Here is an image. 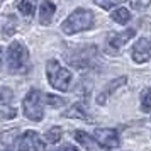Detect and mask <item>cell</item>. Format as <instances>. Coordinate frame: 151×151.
<instances>
[{
    "label": "cell",
    "instance_id": "cell-1",
    "mask_svg": "<svg viewBox=\"0 0 151 151\" xmlns=\"http://www.w3.org/2000/svg\"><path fill=\"white\" fill-rule=\"evenodd\" d=\"M7 63L10 73H27L31 70V58H29V49L22 42L15 41L9 46L7 51Z\"/></svg>",
    "mask_w": 151,
    "mask_h": 151
},
{
    "label": "cell",
    "instance_id": "cell-2",
    "mask_svg": "<svg viewBox=\"0 0 151 151\" xmlns=\"http://www.w3.org/2000/svg\"><path fill=\"white\" fill-rule=\"evenodd\" d=\"M92 26H93V14L87 9H76L65 19V22L61 24V31L65 34L71 36L76 32H82V31H87Z\"/></svg>",
    "mask_w": 151,
    "mask_h": 151
},
{
    "label": "cell",
    "instance_id": "cell-3",
    "mask_svg": "<svg viewBox=\"0 0 151 151\" xmlns=\"http://www.w3.org/2000/svg\"><path fill=\"white\" fill-rule=\"evenodd\" d=\"M46 73H48V80L51 83V87H55L56 90L66 92L70 90V83H71V73L70 70L63 68L56 60H49L46 65Z\"/></svg>",
    "mask_w": 151,
    "mask_h": 151
},
{
    "label": "cell",
    "instance_id": "cell-4",
    "mask_svg": "<svg viewBox=\"0 0 151 151\" xmlns=\"http://www.w3.org/2000/svg\"><path fill=\"white\" fill-rule=\"evenodd\" d=\"M22 107H24V116L34 121V122H39L42 117H44V110H42V93L39 90H31L27 95L24 97V102H22Z\"/></svg>",
    "mask_w": 151,
    "mask_h": 151
},
{
    "label": "cell",
    "instance_id": "cell-5",
    "mask_svg": "<svg viewBox=\"0 0 151 151\" xmlns=\"http://www.w3.org/2000/svg\"><path fill=\"white\" fill-rule=\"evenodd\" d=\"M66 61L73 66V68L83 70V68H90L93 66L97 61V48L95 46H87V48H80L70 53Z\"/></svg>",
    "mask_w": 151,
    "mask_h": 151
},
{
    "label": "cell",
    "instance_id": "cell-6",
    "mask_svg": "<svg viewBox=\"0 0 151 151\" xmlns=\"http://www.w3.org/2000/svg\"><path fill=\"white\" fill-rule=\"evenodd\" d=\"M95 139L105 150H114L119 146V134H117L116 129H110V127L95 129Z\"/></svg>",
    "mask_w": 151,
    "mask_h": 151
},
{
    "label": "cell",
    "instance_id": "cell-7",
    "mask_svg": "<svg viewBox=\"0 0 151 151\" xmlns=\"http://www.w3.org/2000/svg\"><path fill=\"white\" fill-rule=\"evenodd\" d=\"M42 137L36 131H27L24 132L19 141V151H42Z\"/></svg>",
    "mask_w": 151,
    "mask_h": 151
},
{
    "label": "cell",
    "instance_id": "cell-8",
    "mask_svg": "<svg viewBox=\"0 0 151 151\" xmlns=\"http://www.w3.org/2000/svg\"><path fill=\"white\" fill-rule=\"evenodd\" d=\"M150 56H151V42L146 37L137 39V42L132 48V61L137 63V65H143L150 60Z\"/></svg>",
    "mask_w": 151,
    "mask_h": 151
},
{
    "label": "cell",
    "instance_id": "cell-9",
    "mask_svg": "<svg viewBox=\"0 0 151 151\" xmlns=\"http://www.w3.org/2000/svg\"><path fill=\"white\" fill-rule=\"evenodd\" d=\"M126 83H127V76H119L116 80H112L110 83H107V87H105V88L99 93V97H97V104H99V105H104V104L107 102V99H109L117 88H121L122 85H126Z\"/></svg>",
    "mask_w": 151,
    "mask_h": 151
},
{
    "label": "cell",
    "instance_id": "cell-10",
    "mask_svg": "<svg viewBox=\"0 0 151 151\" xmlns=\"http://www.w3.org/2000/svg\"><path fill=\"white\" fill-rule=\"evenodd\" d=\"M134 34H136V31H134V29H127V31H124V32L114 34L109 39V51L116 53L117 49H121L126 42L129 41V39H132V37H134Z\"/></svg>",
    "mask_w": 151,
    "mask_h": 151
},
{
    "label": "cell",
    "instance_id": "cell-11",
    "mask_svg": "<svg viewBox=\"0 0 151 151\" xmlns=\"http://www.w3.org/2000/svg\"><path fill=\"white\" fill-rule=\"evenodd\" d=\"M65 117H71V119H83V121H90V114H88V105L87 102H78L75 105H71L65 114Z\"/></svg>",
    "mask_w": 151,
    "mask_h": 151
},
{
    "label": "cell",
    "instance_id": "cell-12",
    "mask_svg": "<svg viewBox=\"0 0 151 151\" xmlns=\"http://www.w3.org/2000/svg\"><path fill=\"white\" fill-rule=\"evenodd\" d=\"M56 12V5L51 0H42L41 9H39V22L42 26H48L53 21V15Z\"/></svg>",
    "mask_w": 151,
    "mask_h": 151
},
{
    "label": "cell",
    "instance_id": "cell-13",
    "mask_svg": "<svg viewBox=\"0 0 151 151\" xmlns=\"http://www.w3.org/2000/svg\"><path fill=\"white\" fill-rule=\"evenodd\" d=\"M75 139L82 144L85 150L92 151L97 148V139H92V136L87 134V132H83V131H75Z\"/></svg>",
    "mask_w": 151,
    "mask_h": 151
},
{
    "label": "cell",
    "instance_id": "cell-14",
    "mask_svg": "<svg viewBox=\"0 0 151 151\" xmlns=\"http://www.w3.org/2000/svg\"><path fill=\"white\" fill-rule=\"evenodd\" d=\"M110 17H112V21L117 22V24H121V26H124V24H127V22L131 21V14L127 9H117V10H114L112 14H110Z\"/></svg>",
    "mask_w": 151,
    "mask_h": 151
},
{
    "label": "cell",
    "instance_id": "cell-15",
    "mask_svg": "<svg viewBox=\"0 0 151 151\" xmlns=\"http://www.w3.org/2000/svg\"><path fill=\"white\" fill-rule=\"evenodd\" d=\"M61 136H63V131H61V127H51V129L44 134V139L48 141L49 144H56L60 139H61Z\"/></svg>",
    "mask_w": 151,
    "mask_h": 151
},
{
    "label": "cell",
    "instance_id": "cell-16",
    "mask_svg": "<svg viewBox=\"0 0 151 151\" xmlns=\"http://www.w3.org/2000/svg\"><path fill=\"white\" fill-rule=\"evenodd\" d=\"M141 110L151 112V88H144L141 93Z\"/></svg>",
    "mask_w": 151,
    "mask_h": 151
},
{
    "label": "cell",
    "instance_id": "cell-17",
    "mask_svg": "<svg viewBox=\"0 0 151 151\" xmlns=\"http://www.w3.org/2000/svg\"><path fill=\"white\" fill-rule=\"evenodd\" d=\"M17 9L27 17H32V14H34V5L29 0H17Z\"/></svg>",
    "mask_w": 151,
    "mask_h": 151
},
{
    "label": "cell",
    "instance_id": "cell-18",
    "mask_svg": "<svg viewBox=\"0 0 151 151\" xmlns=\"http://www.w3.org/2000/svg\"><path fill=\"white\" fill-rule=\"evenodd\" d=\"M12 99H14V92L12 90L9 88V87H0V104L2 105L9 104Z\"/></svg>",
    "mask_w": 151,
    "mask_h": 151
},
{
    "label": "cell",
    "instance_id": "cell-19",
    "mask_svg": "<svg viewBox=\"0 0 151 151\" xmlns=\"http://www.w3.org/2000/svg\"><path fill=\"white\" fill-rule=\"evenodd\" d=\"M122 2L124 0H95V4L104 10H110V9L117 7L119 4H122Z\"/></svg>",
    "mask_w": 151,
    "mask_h": 151
},
{
    "label": "cell",
    "instance_id": "cell-20",
    "mask_svg": "<svg viewBox=\"0 0 151 151\" xmlns=\"http://www.w3.org/2000/svg\"><path fill=\"white\" fill-rule=\"evenodd\" d=\"M15 26H17V22H15L14 15H7V24L4 26V34L12 36L15 32Z\"/></svg>",
    "mask_w": 151,
    "mask_h": 151
},
{
    "label": "cell",
    "instance_id": "cell-21",
    "mask_svg": "<svg viewBox=\"0 0 151 151\" xmlns=\"http://www.w3.org/2000/svg\"><path fill=\"white\" fill-rule=\"evenodd\" d=\"M15 137H17V129H10V131L2 132V141H4L5 144L15 143Z\"/></svg>",
    "mask_w": 151,
    "mask_h": 151
},
{
    "label": "cell",
    "instance_id": "cell-22",
    "mask_svg": "<svg viewBox=\"0 0 151 151\" xmlns=\"http://www.w3.org/2000/svg\"><path fill=\"white\" fill-rule=\"evenodd\" d=\"M129 4H131V7L136 9V10H144V9L150 7L151 0H129Z\"/></svg>",
    "mask_w": 151,
    "mask_h": 151
},
{
    "label": "cell",
    "instance_id": "cell-23",
    "mask_svg": "<svg viewBox=\"0 0 151 151\" xmlns=\"http://www.w3.org/2000/svg\"><path fill=\"white\" fill-rule=\"evenodd\" d=\"M46 102H48L49 105H53V107H60V105H63V104H65V100H63L61 97H56V95L48 93V95H46Z\"/></svg>",
    "mask_w": 151,
    "mask_h": 151
},
{
    "label": "cell",
    "instance_id": "cell-24",
    "mask_svg": "<svg viewBox=\"0 0 151 151\" xmlns=\"http://www.w3.org/2000/svg\"><path fill=\"white\" fill-rule=\"evenodd\" d=\"M15 116H17V110L12 109V107H4L0 110V117L2 119H14Z\"/></svg>",
    "mask_w": 151,
    "mask_h": 151
},
{
    "label": "cell",
    "instance_id": "cell-25",
    "mask_svg": "<svg viewBox=\"0 0 151 151\" xmlns=\"http://www.w3.org/2000/svg\"><path fill=\"white\" fill-rule=\"evenodd\" d=\"M58 151H78V150H76L73 144H65V146H61Z\"/></svg>",
    "mask_w": 151,
    "mask_h": 151
},
{
    "label": "cell",
    "instance_id": "cell-26",
    "mask_svg": "<svg viewBox=\"0 0 151 151\" xmlns=\"http://www.w3.org/2000/svg\"><path fill=\"white\" fill-rule=\"evenodd\" d=\"M0 61H2V48H0Z\"/></svg>",
    "mask_w": 151,
    "mask_h": 151
},
{
    "label": "cell",
    "instance_id": "cell-27",
    "mask_svg": "<svg viewBox=\"0 0 151 151\" xmlns=\"http://www.w3.org/2000/svg\"><path fill=\"white\" fill-rule=\"evenodd\" d=\"M4 151H10V150H4Z\"/></svg>",
    "mask_w": 151,
    "mask_h": 151
}]
</instances>
